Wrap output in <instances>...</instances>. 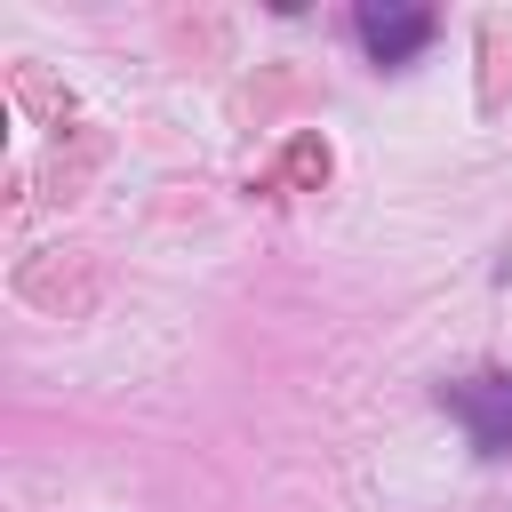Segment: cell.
I'll return each instance as SVG.
<instances>
[{"instance_id": "obj_1", "label": "cell", "mask_w": 512, "mask_h": 512, "mask_svg": "<svg viewBox=\"0 0 512 512\" xmlns=\"http://www.w3.org/2000/svg\"><path fill=\"white\" fill-rule=\"evenodd\" d=\"M440 408L464 424L472 448H488V456L512 448V376H456V384H440Z\"/></svg>"}, {"instance_id": "obj_2", "label": "cell", "mask_w": 512, "mask_h": 512, "mask_svg": "<svg viewBox=\"0 0 512 512\" xmlns=\"http://www.w3.org/2000/svg\"><path fill=\"white\" fill-rule=\"evenodd\" d=\"M352 32H360V48L376 56V64H408L424 40H432V8H360L352 16Z\"/></svg>"}]
</instances>
